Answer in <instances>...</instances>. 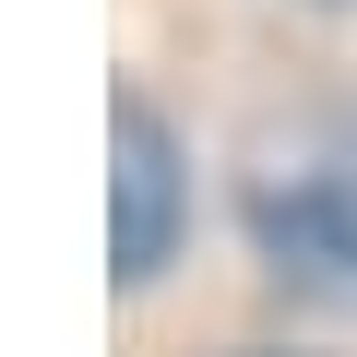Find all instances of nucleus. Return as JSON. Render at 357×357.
Segmentation results:
<instances>
[{
	"mask_svg": "<svg viewBox=\"0 0 357 357\" xmlns=\"http://www.w3.org/2000/svg\"><path fill=\"white\" fill-rule=\"evenodd\" d=\"M178 238H191V155H178V131L143 96H119L107 107V250H119V286H155Z\"/></svg>",
	"mask_w": 357,
	"mask_h": 357,
	"instance_id": "f257e3e1",
	"label": "nucleus"
},
{
	"mask_svg": "<svg viewBox=\"0 0 357 357\" xmlns=\"http://www.w3.org/2000/svg\"><path fill=\"white\" fill-rule=\"evenodd\" d=\"M250 250L274 262V286L357 310V167H298L250 191Z\"/></svg>",
	"mask_w": 357,
	"mask_h": 357,
	"instance_id": "f03ea898",
	"label": "nucleus"
}]
</instances>
